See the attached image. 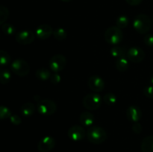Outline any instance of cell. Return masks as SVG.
Returning a JSON list of instances; mask_svg holds the SVG:
<instances>
[{
  "mask_svg": "<svg viewBox=\"0 0 153 152\" xmlns=\"http://www.w3.org/2000/svg\"><path fill=\"white\" fill-rule=\"evenodd\" d=\"M12 113L10 109L5 106H0V119H9L11 116Z\"/></svg>",
  "mask_w": 153,
  "mask_h": 152,
  "instance_id": "cell-28",
  "label": "cell"
},
{
  "mask_svg": "<svg viewBox=\"0 0 153 152\" xmlns=\"http://www.w3.org/2000/svg\"><path fill=\"white\" fill-rule=\"evenodd\" d=\"M79 121L82 125L86 127L91 126L95 122V118L94 116L90 112H84L80 115Z\"/></svg>",
  "mask_w": 153,
  "mask_h": 152,
  "instance_id": "cell-15",
  "label": "cell"
},
{
  "mask_svg": "<svg viewBox=\"0 0 153 152\" xmlns=\"http://www.w3.org/2000/svg\"><path fill=\"white\" fill-rule=\"evenodd\" d=\"M150 83L152 86H153V75L150 77Z\"/></svg>",
  "mask_w": 153,
  "mask_h": 152,
  "instance_id": "cell-35",
  "label": "cell"
},
{
  "mask_svg": "<svg viewBox=\"0 0 153 152\" xmlns=\"http://www.w3.org/2000/svg\"><path fill=\"white\" fill-rule=\"evenodd\" d=\"M36 110V106L31 102H27L21 107L20 111L22 116L25 117H30L34 114Z\"/></svg>",
  "mask_w": 153,
  "mask_h": 152,
  "instance_id": "cell-17",
  "label": "cell"
},
{
  "mask_svg": "<svg viewBox=\"0 0 153 152\" xmlns=\"http://www.w3.org/2000/svg\"><path fill=\"white\" fill-rule=\"evenodd\" d=\"M129 67V61L126 57L117 58L116 61V68L120 72H125Z\"/></svg>",
  "mask_w": 153,
  "mask_h": 152,
  "instance_id": "cell-18",
  "label": "cell"
},
{
  "mask_svg": "<svg viewBox=\"0 0 153 152\" xmlns=\"http://www.w3.org/2000/svg\"><path fill=\"white\" fill-rule=\"evenodd\" d=\"M128 23H129V19L126 15H121L118 16L116 20V26H117L120 29L126 28Z\"/></svg>",
  "mask_w": 153,
  "mask_h": 152,
  "instance_id": "cell-24",
  "label": "cell"
},
{
  "mask_svg": "<svg viewBox=\"0 0 153 152\" xmlns=\"http://www.w3.org/2000/svg\"><path fill=\"white\" fill-rule=\"evenodd\" d=\"M126 115L128 121L134 123V122H138V121L141 119L142 112L137 106L131 105L128 107Z\"/></svg>",
  "mask_w": 153,
  "mask_h": 152,
  "instance_id": "cell-14",
  "label": "cell"
},
{
  "mask_svg": "<svg viewBox=\"0 0 153 152\" xmlns=\"http://www.w3.org/2000/svg\"><path fill=\"white\" fill-rule=\"evenodd\" d=\"M10 69L16 75L25 77L29 73L30 66L28 62L23 59H16L10 64Z\"/></svg>",
  "mask_w": 153,
  "mask_h": 152,
  "instance_id": "cell-5",
  "label": "cell"
},
{
  "mask_svg": "<svg viewBox=\"0 0 153 152\" xmlns=\"http://www.w3.org/2000/svg\"><path fill=\"white\" fill-rule=\"evenodd\" d=\"M67 65L66 57L62 55H55L49 60V66L54 72H59L65 68Z\"/></svg>",
  "mask_w": 153,
  "mask_h": 152,
  "instance_id": "cell-7",
  "label": "cell"
},
{
  "mask_svg": "<svg viewBox=\"0 0 153 152\" xmlns=\"http://www.w3.org/2000/svg\"><path fill=\"white\" fill-rule=\"evenodd\" d=\"M35 34L29 30H23L19 31L15 34V40L19 44L27 46L34 42L35 39Z\"/></svg>",
  "mask_w": 153,
  "mask_h": 152,
  "instance_id": "cell-8",
  "label": "cell"
},
{
  "mask_svg": "<svg viewBox=\"0 0 153 152\" xmlns=\"http://www.w3.org/2000/svg\"><path fill=\"white\" fill-rule=\"evenodd\" d=\"M88 141L91 143L99 145L103 143L107 139V132L102 128L94 126L90 128L86 133Z\"/></svg>",
  "mask_w": 153,
  "mask_h": 152,
  "instance_id": "cell-1",
  "label": "cell"
},
{
  "mask_svg": "<svg viewBox=\"0 0 153 152\" xmlns=\"http://www.w3.org/2000/svg\"><path fill=\"white\" fill-rule=\"evenodd\" d=\"M35 76L40 80H46L50 78L51 73L49 69L46 68L38 69L35 72Z\"/></svg>",
  "mask_w": 153,
  "mask_h": 152,
  "instance_id": "cell-20",
  "label": "cell"
},
{
  "mask_svg": "<svg viewBox=\"0 0 153 152\" xmlns=\"http://www.w3.org/2000/svg\"><path fill=\"white\" fill-rule=\"evenodd\" d=\"M143 93L146 98L153 99V86H147L144 87L143 90Z\"/></svg>",
  "mask_w": 153,
  "mask_h": 152,
  "instance_id": "cell-29",
  "label": "cell"
},
{
  "mask_svg": "<svg viewBox=\"0 0 153 152\" xmlns=\"http://www.w3.org/2000/svg\"><path fill=\"white\" fill-rule=\"evenodd\" d=\"M152 20L146 14H139L135 16L133 21V27L137 32L140 34H147L151 29Z\"/></svg>",
  "mask_w": 153,
  "mask_h": 152,
  "instance_id": "cell-2",
  "label": "cell"
},
{
  "mask_svg": "<svg viewBox=\"0 0 153 152\" xmlns=\"http://www.w3.org/2000/svg\"><path fill=\"white\" fill-rule=\"evenodd\" d=\"M143 41L144 43L149 47H152L153 46V34H146L143 37Z\"/></svg>",
  "mask_w": 153,
  "mask_h": 152,
  "instance_id": "cell-30",
  "label": "cell"
},
{
  "mask_svg": "<svg viewBox=\"0 0 153 152\" xmlns=\"http://www.w3.org/2000/svg\"><path fill=\"white\" fill-rule=\"evenodd\" d=\"M49 80H50V81L52 82V83H54V84H58V83H59L61 80V75H60L58 72H55L53 75H51Z\"/></svg>",
  "mask_w": 153,
  "mask_h": 152,
  "instance_id": "cell-31",
  "label": "cell"
},
{
  "mask_svg": "<svg viewBox=\"0 0 153 152\" xmlns=\"http://www.w3.org/2000/svg\"><path fill=\"white\" fill-rule=\"evenodd\" d=\"M61 1H64V2H70V1H71L72 0H61Z\"/></svg>",
  "mask_w": 153,
  "mask_h": 152,
  "instance_id": "cell-36",
  "label": "cell"
},
{
  "mask_svg": "<svg viewBox=\"0 0 153 152\" xmlns=\"http://www.w3.org/2000/svg\"><path fill=\"white\" fill-rule=\"evenodd\" d=\"M132 131L135 134H140L142 131V126L138 122H134L132 125Z\"/></svg>",
  "mask_w": 153,
  "mask_h": 152,
  "instance_id": "cell-33",
  "label": "cell"
},
{
  "mask_svg": "<svg viewBox=\"0 0 153 152\" xmlns=\"http://www.w3.org/2000/svg\"><path fill=\"white\" fill-rule=\"evenodd\" d=\"M140 149L142 152H153V136H148L143 139Z\"/></svg>",
  "mask_w": 153,
  "mask_h": 152,
  "instance_id": "cell-16",
  "label": "cell"
},
{
  "mask_svg": "<svg viewBox=\"0 0 153 152\" xmlns=\"http://www.w3.org/2000/svg\"><path fill=\"white\" fill-rule=\"evenodd\" d=\"M9 119H10V122L14 125H19L22 122V119L17 115H11V116L9 118Z\"/></svg>",
  "mask_w": 153,
  "mask_h": 152,
  "instance_id": "cell-32",
  "label": "cell"
},
{
  "mask_svg": "<svg viewBox=\"0 0 153 152\" xmlns=\"http://www.w3.org/2000/svg\"><path fill=\"white\" fill-rule=\"evenodd\" d=\"M11 61L10 55L6 51L0 50V66L8 65Z\"/></svg>",
  "mask_w": 153,
  "mask_h": 152,
  "instance_id": "cell-26",
  "label": "cell"
},
{
  "mask_svg": "<svg viewBox=\"0 0 153 152\" xmlns=\"http://www.w3.org/2000/svg\"><path fill=\"white\" fill-rule=\"evenodd\" d=\"M88 84L90 89L95 92H100L102 91L105 86L104 80L98 75L91 76L88 79Z\"/></svg>",
  "mask_w": 153,
  "mask_h": 152,
  "instance_id": "cell-11",
  "label": "cell"
},
{
  "mask_svg": "<svg viewBox=\"0 0 153 152\" xmlns=\"http://www.w3.org/2000/svg\"><path fill=\"white\" fill-rule=\"evenodd\" d=\"M53 28L52 26L48 24H43L40 25L36 28L35 35L40 40H46L49 38L53 34Z\"/></svg>",
  "mask_w": 153,
  "mask_h": 152,
  "instance_id": "cell-13",
  "label": "cell"
},
{
  "mask_svg": "<svg viewBox=\"0 0 153 152\" xmlns=\"http://www.w3.org/2000/svg\"><path fill=\"white\" fill-rule=\"evenodd\" d=\"M103 101L107 105L114 106L117 101V98L115 94L112 93V92H108L103 96Z\"/></svg>",
  "mask_w": 153,
  "mask_h": 152,
  "instance_id": "cell-23",
  "label": "cell"
},
{
  "mask_svg": "<svg viewBox=\"0 0 153 152\" xmlns=\"http://www.w3.org/2000/svg\"><path fill=\"white\" fill-rule=\"evenodd\" d=\"M37 110L39 113L43 116H51L56 111L57 104L50 99L40 100L37 105Z\"/></svg>",
  "mask_w": 153,
  "mask_h": 152,
  "instance_id": "cell-6",
  "label": "cell"
},
{
  "mask_svg": "<svg viewBox=\"0 0 153 152\" xmlns=\"http://www.w3.org/2000/svg\"><path fill=\"white\" fill-rule=\"evenodd\" d=\"M111 55L112 57L115 58H122V57H126V49L124 47L119 46H114V47H112L111 49Z\"/></svg>",
  "mask_w": 153,
  "mask_h": 152,
  "instance_id": "cell-19",
  "label": "cell"
},
{
  "mask_svg": "<svg viewBox=\"0 0 153 152\" xmlns=\"http://www.w3.org/2000/svg\"><path fill=\"white\" fill-rule=\"evenodd\" d=\"M126 58L132 63H140L144 60L145 52L141 48L133 46L127 51Z\"/></svg>",
  "mask_w": 153,
  "mask_h": 152,
  "instance_id": "cell-9",
  "label": "cell"
},
{
  "mask_svg": "<svg viewBox=\"0 0 153 152\" xmlns=\"http://www.w3.org/2000/svg\"><path fill=\"white\" fill-rule=\"evenodd\" d=\"M142 1L143 0H126V1L131 6L139 5L142 2Z\"/></svg>",
  "mask_w": 153,
  "mask_h": 152,
  "instance_id": "cell-34",
  "label": "cell"
},
{
  "mask_svg": "<svg viewBox=\"0 0 153 152\" xmlns=\"http://www.w3.org/2000/svg\"><path fill=\"white\" fill-rule=\"evenodd\" d=\"M105 40L112 46H117L123 39V33L122 29L117 26H111L105 32Z\"/></svg>",
  "mask_w": 153,
  "mask_h": 152,
  "instance_id": "cell-3",
  "label": "cell"
},
{
  "mask_svg": "<svg viewBox=\"0 0 153 152\" xmlns=\"http://www.w3.org/2000/svg\"><path fill=\"white\" fill-rule=\"evenodd\" d=\"M11 79V74L8 69H0V83L1 84H7Z\"/></svg>",
  "mask_w": 153,
  "mask_h": 152,
  "instance_id": "cell-21",
  "label": "cell"
},
{
  "mask_svg": "<svg viewBox=\"0 0 153 152\" xmlns=\"http://www.w3.org/2000/svg\"><path fill=\"white\" fill-rule=\"evenodd\" d=\"M9 15L10 12L8 9L5 6L0 5V26L5 23L7 19H8Z\"/></svg>",
  "mask_w": 153,
  "mask_h": 152,
  "instance_id": "cell-25",
  "label": "cell"
},
{
  "mask_svg": "<svg viewBox=\"0 0 153 152\" xmlns=\"http://www.w3.org/2000/svg\"><path fill=\"white\" fill-rule=\"evenodd\" d=\"M1 30H2L3 33L6 35L12 36L13 34H16V28L13 25L10 23H7L5 22L1 25Z\"/></svg>",
  "mask_w": 153,
  "mask_h": 152,
  "instance_id": "cell-27",
  "label": "cell"
},
{
  "mask_svg": "<svg viewBox=\"0 0 153 152\" xmlns=\"http://www.w3.org/2000/svg\"><path fill=\"white\" fill-rule=\"evenodd\" d=\"M53 36L58 41H63L67 37V33L63 28H57L53 31Z\"/></svg>",
  "mask_w": 153,
  "mask_h": 152,
  "instance_id": "cell-22",
  "label": "cell"
},
{
  "mask_svg": "<svg viewBox=\"0 0 153 152\" xmlns=\"http://www.w3.org/2000/svg\"><path fill=\"white\" fill-rule=\"evenodd\" d=\"M56 142L53 137L46 136L43 137L37 144V150L40 152H49L55 148Z\"/></svg>",
  "mask_w": 153,
  "mask_h": 152,
  "instance_id": "cell-10",
  "label": "cell"
},
{
  "mask_svg": "<svg viewBox=\"0 0 153 152\" xmlns=\"http://www.w3.org/2000/svg\"><path fill=\"white\" fill-rule=\"evenodd\" d=\"M152 22H153V16H152Z\"/></svg>",
  "mask_w": 153,
  "mask_h": 152,
  "instance_id": "cell-37",
  "label": "cell"
},
{
  "mask_svg": "<svg viewBox=\"0 0 153 152\" xmlns=\"http://www.w3.org/2000/svg\"><path fill=\"white\" fill-rule=\"evenodd\" d=\"M102 98L101 95L96 92L89 93L85 95L82 101V104L84 107L88 110H96L100 108L102 105Z\"/></svg>",
  "mask_w": 153,
  "mask_h": 152,
  "instance_id": "cell-4",
  "label": "cell"
},
{
  "mask_svg": "<svg viewBox=\"0 0 153 152\" xmlns=\"http://www.w3.org/2000/svg\"><path fill=\"white\" fill-rule=\"evenodd\" d=\"M67 135L71 140L74 142H78L85 138L86 132H85L84 128H82V126L74 125L68 130Z\"/></svg>",
  "mask_w": 153,
  "mask_h": 152,
  "instance_id": "cell-12",
  "label": "cell"
}]
</instances>
